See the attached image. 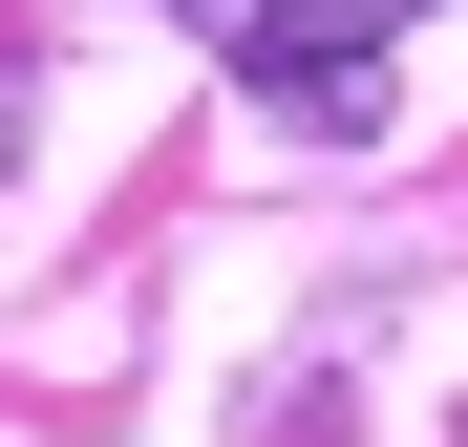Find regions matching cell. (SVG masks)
<instances>
[{"instance_id":"obj_1","label":"cell","mask_w":468,"mask_h":447,"mask_svg":"<svg viewBox=\"0 0 468 447\" xmlns=\"http://www.w3.org/2000/svg\"><path fill=\"white\" fill-rule=\"evenodd\" d=\"M405 22H426V0H192V43L298 149H383V43H405Z\"/></svg>"}]
</instances>
